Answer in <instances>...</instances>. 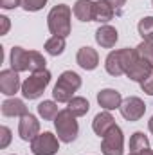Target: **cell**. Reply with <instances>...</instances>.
<instances>
[{
	"mask_svg": "<svg viewBox=\"0 0 153 155\" xmlns=\"http://www.w3.org/2000/svg\"><path fill=\"white\" fill-rule=\"evenodd\" d=\"M70 16H72V9L67 4H58L54 5L49 15H47V27L50 31L52 36H63L67 38L72 31L70 25Z\"/></svg>",
	"mask_w": 153,
	"mask_h": 155,
	"instance_id": "6da1fadb",
	"label": "cell"
},
{
	"mask_svg": "<svg viewBox=\"0 0 153 155\" xmlns=\"http://www.w3.org/2000/svg\"><path fill=\"white\" fill-rule=\"evenodd\" d=\"M81 87V76L74 71H65L58 78V83L52 88L54 101L58 103H69L74 97V92Z\"/></svg>",
	"mask_w": 153,
	"mask_h": 155,
	"instance_id": "7a4b0ae2",
	"label": "cell"
},
{
	"mask_svg": "<svg viewBox=\"0 0 153 155\" xmlns=\"http://www.w3.org/2000/svg\"><path fill=\"white\" fill-rule=\"evenodd\" d=\"M54 128H56L58 139L61 143H67V144L76 141L77 134H79V124L76 121V116L69 108L58 112V116L54 119Z\"/></svg>",
	"mask_w": 153,
	"mask_h": 155,
	"instance_id": "3957f363",
	"label": "cell"
},
{
	"mask_svg": "<svg viewBox=\"0 0 153 155\" xmlns=\"http://www.w3.org/2000/svg\"><path fill=\"white\" fill-rule=\"evenodd\" d=\"M50 78L52 76H50V72L47 69L40 71V72H33L22 83V96L25 99H38L40 96L45 92V88L49 87Z\"/></svg>",
	"mask_w": 153,
	"mask_h": 155,
	"instance_id": "277c9868",
	"label": "cell"
},
{
	"mask_svg": "<svg viewBox=\"0 0 153 155\" xmlns=\"http://www.w3.org/2000/svg\"><path fill=\"white\" fill-rule=\"evenodd\" d=\"M101 152L103 155H122L124 153V135L121 126L114 124L101 141Z\"/></svg>",
	"mask_w": 153,
	"mask_h": 155,
	"instance_id": "5b68a950",
	"label": "cell"
},
{
	"mask_svg": "<svg viewBox=\"0 0 153 155\" xmlns=\"http://www.w3.org/2000/svg\"><path fill=\"white\" fill-rule=\"evenodd\" d=\"M58 150H60V139L50 132L38 134L31 141V152L34 155H54L58 153Z\"/></svg>",
	"mask_w": 153,
	"mask_h": 155,
	"instance_id": "8992f818",
	"label": "cell"
},
{
	"mask_svg": "<svg viewBox=\"0 0 153 155\" xmlns=\"http://www.w3.org/2000/svg\"><path fill=\"white\" fill-rule=\"evenodd\" d=\"M119 110H121V116L124 117L126 121H139L141 117L144 116V112H146V105H144V101L141 97L130 96V97L122 99Z\"/></svg>",
	"mask_w": 153,
	"mask_h": 155,
	"instance_id": "52a82bcc",
	"label": "cell"
},
{
	"mask_svg": "<svg viewBox=\"0 0 153 155\" xmlns=\"http://www.w3.org/2000/svg\"><path fill=\"white\" fill-rule=\"evenodd\" d=\"M18 90H22L18 72L13 69H4L0 72V92L4 96H15Z\"/></svg>",
	"mask_w": 153,
	"mask_h": 155,
	"instance_id": "ba28073f",
	"label": "cell"
},
{
	"mask_svg": "<svg viewBox=\"0 0 153 155\" xmlns=\"http://www.w3.org/2000/svg\"><path fill=\"white\" fill-rule=\"evenodd\" d=\"M40 134V121L33 114L20 117L18 123V135L22 141H33L36 135Z\"/></svg>",
	"mask_w": 153,
	"mask_h": 155,
	"instance_id": "9c48e42d",
	"label": "cell"
},
{
	"mask_svg": "<svg viewBox=\"0 0 153 155\" xmlns=\"http://www.w3.org/2000/svg\"><path fill=\"white\" fill-rule=\"evenodd\" d=\"M97 103L101 108L110 112V110H115L121 107L122 96H121V92H117L114 88H103L101 92H97Z\"/></svg>",
	"mask_w": 153,
	"mask_h": 155,
	"instance_id": "30bf717a",
	"label": "cell"
},
{
	"mask_svg": "<svg viewBox=\"0 0 153 155\" xmlns=\"http://www.w3.org/2000/svg\"><path fill=\"white\" fill-rule=\"evenodd\" d=\"M76 61L81 69H85V71H94V69L99 65V54H97V51L92 49V47H81L76 54Z\"/></svg>",
	"mask_w": 153,
	"mask_h": 155,
	"instance_id": "8fae6325",
	"label": "cell"
},
{
	"mask_svg": "<svg viewBox=\"0 0 153 155\" xmlns=\"http://www.w3.org/2000/svg\"><path fill=\"white\" fill-rule=\"evenodd\" d=\"M0 110H2V116L4 117H24V116L29 114L25 103H24L22 99H16V97L5 99V101L2 103Z\"/></svg>",
	"mask_w": 153,
	"mask_h": 155,
	"instance_id": "7c38bea8",
	"label": "cell"
},
{
	"mask_svg": "<svg viewBox=\"0 0 153 155\" xmlns=\"http://www.w3.org/2000/svg\"><path fill=\"white\" fill-rule=\"evenodd\" d=\"M117 40H119L117 29L112 27V25H108V24L101 25V27L96 31V41H97L103 49H112L115 43H117Z\"/></svg>",
	"mask_w": 153,
	"mask_h": 155,
	"instance_id": "4fadbf2b",
	"label": "cell"
},
{
	"mask_svg": "<svg viewBox=\"0 0 153 155\" xmlns=\"http://www.w3.org/2000/svg\"><path fill=\"white\" fill-rule=\"evenodd\" d=\"M9 60H11L13 71H16V72L29 71V51H25L24 47H13Z\"/></svg>",
	"mask_w": 153,
	"mask_h": 155,
	"instance_id": "5bb4252c",
	"label": "cell"
},
{
	"mask_svg": "<svg viewBox=\"0 0 153 155\" xmlns=\"http://www.w3.org/2000/svg\"><path fill=\"white\" fill-rule=\"evenodd\" d=\"M115 15L114 5L108 0H97L94 2V22L99 24H108Z\"/></svg>",
	"mask_w": 153,
	"mask_h": 155,
	"instance_id": "9a60e30c",
	"label": "cell"
},
{
	"mask_svg": "<svg viewBox=\"0 0 153 155\" xmlns=\"http://www.w3.org/2000/svg\"><path fill=\"white\" fill-rule=\"evenodd\" d=\"M153 72V65L151 63H148V61H144V60H137L132 67H130V71L126 72V76L130 78L132 81H137V83H141V81H144L146 78L150 76Z\"/></svg>",
	"mask_w": 153,
	"mask_h": 155,
	"instance_id": "2e32d148",
	"label": "cell"
},
{
	"mask_svg": "<svg viewBox=\"0 0 153 155\" xmlns=\"http://www.w3.org/2000/svg\"><path fill=\"white\" fill-rule=\"evenodd\" d=\"M114 124H115V119L112 117V114L106 110V112H99L97 116L94 117V121H92V130L96 132V135L103 137Z\"/></svg>",
	"mask_w": 153,
	"mask_h": 155,
	"instance_id": "e0dca14e",
	"label": "cell"
},
{
	"mask_svg": "<svg viewBox=\"0 0 153 155\" xmlns=\"http://www.w3.org/2000/svg\"><path fill=\"white\" fill-rule=\"evenodd\" d=\"M72 13L81 22H92L94 20V2L92 0H76Z\"/></svg>",
	"mask_w": 153,
	"mask_h": 155,
	"instance_id": "ac0fdd59",
	"label": "cell"
},
{
	"mask_svg": "<svg viewBox=\"0 0 153 155\" xmlns=\"http://www.w3.org/2000/svg\"><path fill=\"white\" fill-rule=\"evenodd\" d=\"M105 69H106V72H108L110 76H114V78L124 74V69H122L121 58H119V51H112V52L106 56V60H105Z\"/></svg>",
	"mask_w": 153,
	"mask_h": 155,
	"instance_id": "d6986e66",
	"label": "cell"
},
{
	"mask_svg": "<svg viewBox=\"0 0 153 155\" xmlns=\"http://www.w3.org/2000/svg\"><path fill=\"white\" fill-rule=\"evenodd\" d=\"M150 150V141L148 137L144 135V132H135L132 137H130V152L132 153H142Z\"/></svg>",
	"mask_w": 153,
	"mask_h": 155,
	"instance_id": "ffe728a7",
	"label": "cell"
},
{
	"mask_svg": "<svg viewBox=\"0 0 153 155\" xmlns=\"http://www.w3.org/2000/svg\"><path fill=\"white\" fill-rule=\"evenodd\" d=\"M67 105H69L67 108H69L76 117L86 116V112L90 110V103H88V99H85V97H81V96H74Z\"/></svg>",
	"mask_w": 153,
	"mask_h": 155,
	"instance_id": "44dd1931",
	"label": "cell"
},
{
	"mask_svg": "<svg viewBox=\"0 0 153 155\" xmlns=\"http://www.w3.org/2000/svg\"><path fill=\"white\" fill-rule=\"evenodd\" d=\"M45 51L47 54L50 56H60L63 51H65V38L63 36H50V38L45 41Z\"/></svg>",
	"mask_w": 153,
	"mask_h": 155,
	"instance_id": "7402d4cb",
	"label": "cell"
},
{
	"mask_svg": "<svg viewBox=\"0 0 153 155\" xmlns=\"http://www.w3.org/2000/svg\"><path fill=\"white\" fill-rule=\"evenodd\" d=\"M58 105L54 101H41L38 105V114L40 117H43L45 121H54L58 116Z\"/></svg>",
	"mask_w": 153,
	"mask_h": 155,
	"instance_id": "603a6c76",
	"label": "cell"
},
{
	"mask_svg": "<svg viewBox=\"0 0 153 155\" xmlns=\"http://www.w3.org/2000/svg\"><path fill=\"white\" fill-rule=\"evenodd\" d=\"M119 58H121V65H122V69H124V74L130 71V67L139 60V56H137V51L135 49H119Z\"/></svg>",
	"mask_w": 153,
	"mask_h": 155,
	"instance_id": "cb8c5ba5",
	"label": "cell"
},
{
	"mask_svg": "<svg viewBox=\"0 0 153 155\" xmlns=\"http://www.w3.org/2000/svg\"><path fill=\"white\" fill-rule=\"evenodd\" d=\"M137 31L139 35L142 36V40L146 41H153V16H146L139 22L137 25Z\"/></svg>",
	"mask_w": 153,
	"mask_h": 155,
	"instance_id": "d4e9b609",
	"label": "cell"
},
{
	"mask_svg": "<svg viewBox=\"0 0 153 155\" xmlns=\"http://www.w3.org/2000/svg\"><path fill=\"white\" fill-rule=\"evenodd\" d=\"M45 58L43 54H40L38 51H29V71L31 72H40V71H45Z\"/></svg>",
	"mask_w": 153,
	"mask_h": 155,
	"instance_id": "484cf974",
	"label": "cell"
},
{
	"mask_svg": "<svg viewBox=\"0 0 153 155\" xmlns=\"http://www.w3.org/2000/svg\"><path fill=\"white\" fill-rule=\"evenodd\" d=\"M135 51H137V56H139L141 60H144V61H148V63L153 65V41L142 40V41L135 47Z\"/></svg>",
	"mask_w": 153,
	"mask_h": 155,
	"instance_id": "4316f807",
	"label": "cell"
},
{
	"mask_svg": "<svg viewBox=\"0 0 153 155\" xmlns=\"http://www.w3.org/2000/svg\"><path fill=\"white\" fill-rule=\"evenodd\" d=\"M45 4H47V0H22V7L29 13H36L40 9H43Z\"/></svg>",
	"mask_w": 153,
	"mask_h": 155,
	"instance_id": "83f0119b",
	"label": "cell"
},
{
	"mask_svg": "<svg viewBox=\"0 0 153 155\" xmlns=\"http://www.w3.org/2000/svg\"><path fill=\"white\" fill-rule=\"evenodd\" d=\"M9 143H11V130H9L7 126H2V128H0V148H2V150L7 148Z\"/></svg>",
	"mask_w": 153,
	"mask_h": 155,
	"instance_id": "f1b7e54d",
	"label": "cell"
},
{
	"mask_svg": "<svg viewBox=\"0 0 153 155\" xmlns=\"http://www.w3.org/2000/svg\"><path fill=\"white\" fill-rule=\"evenodd\" d=\"M141 88H142V92H146L148 96H153V72L146 78L144 81H141Z\"/></svg>",
	"mask_w": 153,
	"mask_h": 155,
	"instance_id": "f546056e",
	"label": "cell"
},
{
	"mask_svg": "<svg viewBox=\"0 0 153 155\" xmlns=\"http://www.w3.org/2000/svg\"><path fill=\"white\" fill-rule=\"evenodd\" d=\"M18 5H22V0H0V7L2 9H16Z\"/></svg>",
	"mask_w": 153,
	"mask_h": 155,
	"instance_id": "4dcf8cb0",
	"label": "cell"
},
{
	"mask_svg": "<svg viewBox=\"0 0 153 155\" xmlns=\"http://www.w3.org/2000/svg\"><path fill=\"white\" fill-rule=\"evenodd\" d=\"M0 24H2V29H0V35H7L9 27H11V22L7 16H0Z\"/></svg>",
	"mask_w": 153,
	"mask_h": 155,
	"instance_id": "1f68e13d",
	"label": "cell"
},
{
	"mask_svg": "<svg viewBox=\"0 0 153 155\" xmlns=\"http://www.w3.org/2000/svg\"><path fill=\"white\" fill-rule=\"evenodd\" d=\"M112 5H114V9H121L124 4H126V0H108Z\"/></svg>",
	"mask_w": 153,
	"mask_h": 155,
	"instance_id": "d6a6232c",
	"label": "cell"
},
{
	"mask_svg": "<svg viewBox=\"0 0 153 155\" xmlns=\"http://www.w3.org/2000/svg\"><path fill=\"white\" fill-rule=\"evenodd\" d=\"M148 128H150V132L153 134V116H151V119L148 121Z\"/></svg>",
	"mask_w": 153,
	"mask_h": 155,
	"instance_id": "836d02e7",
	"label": "cell"
},
{
	"mask_svg": "<svg viewBox=\"0 0 153 155\" xmlns=\"http://www.w3.org/2000/svg\"><path fill=\"white\" fill-rule=\"evenodd\" d=\"M142 155H153V150H146V152H142Z\"/></svg>",
	"mask_w": 153,
	"mask_h": 155,
	"instance_id": "e575fe53",
	"label": "cell"
},
{
	"mask_svg": "<svg viewBox=\"0 0 153 155\" xmlns=\"http://www.w3.org/2000/svg\"><path fill=\"white\" fill-rule=\"evenodd\" d=\"M130 155H142V153H132V152H130Z\"/></svg>",
	"mask_w": 153,
	"mask_h": 155,
	"instance_id": "d590c367",
	"label": "cell"
},
{
	"mask_svg": "<svg viewBox=\"0 0 153 155\" xmlns=\"http://www.w3.org/2000/svg\"><path fill=\"white\" fill-rule=\"evenodd\" d=\"M151 4H153V0H151Z\"/></svg>",
	"mask_w": 153,
	"mask_h": 155,
	"instance_id": "8d00e7d4",
	"label": "cell"
}]
</instances>
